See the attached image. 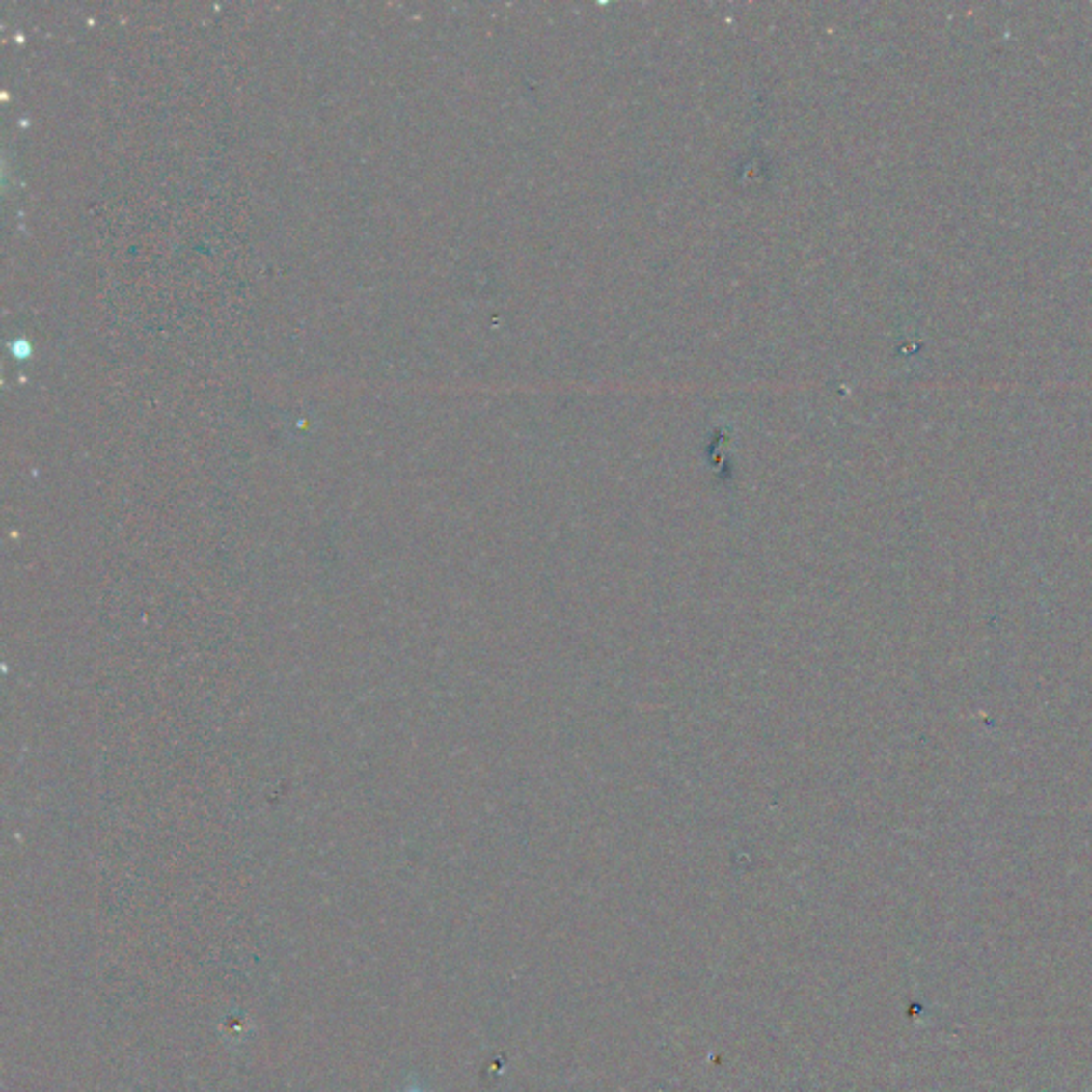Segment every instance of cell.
I'll list each match as a JSON object with an SVG mask.
<instances>
[{
    "instance_id": "cell-1",
    "label": "cell",
    "mask_w": 1092,
    "mask_h": 1092,
    "mask_svg": "<svg viewBox=\"0 0 1092 1092\" xmlns=\"http://www.w3.org/2000/svg\"><path fill=\"white\" fill-rule=\"evenodd\" d=\"M403 1092H424V1090H421V1088H408V1090H403Z\"/></svg>"
}]
</instances>
